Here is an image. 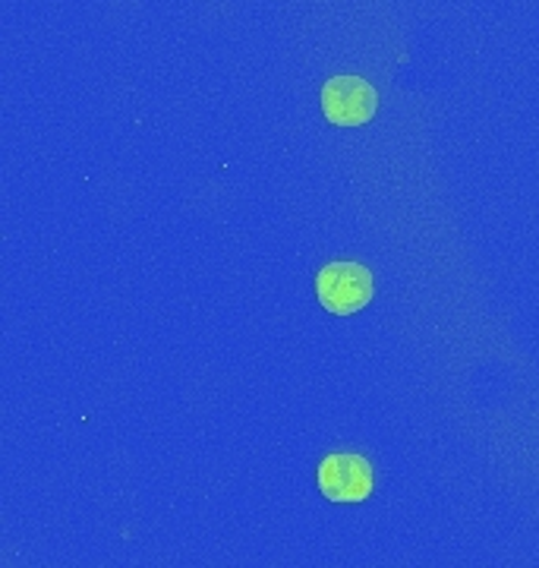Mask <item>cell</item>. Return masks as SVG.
Instances as JSON below:
<instances>
[{
	"label": "cell",
	"mask_w": 539,
	"mask_h": 568,
	"mask_svg": "<svg viewBox=\"0 0 539 568\" xmlns=\"http://www.w3.org/2000/svg\"><path fill=\"white\" fill-rule=\"evenodd\" d=\"M319 304L335 316H354L373 301L376 282L373 272L359 263H328L316 278Z\"/></svg>",
	"instance_id": "obj_1"
},
{
	"label": "cell",
	"mask_w": 539,
	"mask_h": 568,
	"mask_svg": "<svg viewBox=\"0 0 539 568\" xmlns=\"http://www.w3.org/2000/svg\"><path fill=\"white\" fill-rule=\"evenodd\" d=\"M319 489L328 503L338 506H354V503H366L373 496L376 477H373V465L357 455V452H335L322 458L319 470Z\"/></svg>",
	"instance_id": "obj_2"
},
{
	"label": "cell",
	"mask_w": 539,
	"mask_h": 568,
	"mask_svg": "<svg viewBox=\"0 0 539 568\" xmlns=\"http://www.w3.org/2000/svg\"><path fill=\"white\" fill-rule=\"evenodd\" d=\"M379 111V92L363 77H332L322 89V114L335 126H363Z\"/></svg>",
	"instance_id": "obj_3"
}]
</instances>
